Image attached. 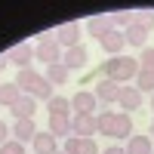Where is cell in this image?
<instances>
[{"label":"cell","mask_w":154,"mask_h":154,"mask_svg":"<svg viewBox=\"0 0 154 154\" xmlns=\"http://www.w3.org/2000/svg\"><path fill=\"white\" fill-rule=\"evenodd\" d=\"M120 89H123L120 83H114V80H108V77H102V80L96 83V89H93V93H96V99L102 102V105L108 108L111 102H117V99H120Z\"/></svg>","instance_id":"cell-7"},{"label":"cell","mask_w":154,"mask_h":154,"mask_svg":"<svg viewBox=\"0 0 154 154\" xmlns=\"http://www.w3.org/2000/svg\"><path fill=\"white\" fill-rule=\"evenodd\" d=\"M65 154H99V142L96 139H77V136H71V139H65V148H62Z\"/></svg>","instance_id":"cell-10"},{"label":"cell","mask_w":154,"mask_h":154,"mask_svg":"<svg viewBox=\"0 0 154 154\" xmlns=\"http://www.w3.org/2000/svg\"><path fill=\"white\" fill-rule=\"evenodd\" d=\"M49 136L56 139H71V117H62V114H53L49 117V126H46Z\"/></svg>","instance_id":"cell-14"},{"label":"cell","mask_w":154,"mask_h":154,"mask_svg":"<svg viewBox=\"0 0 154 154\" xmlns=\"http://www.w3.org/2000/svg\"><path fill=\"white\" fill-rule=\"evenodd\" d=\"M46 111H49V117H53V114L71 117V99H65V96H53V99L46 102Z\"/></svg>","instance_id":"cell-22"},{"label":"cell","mask_w":154,"mask_h":154,"mask_svg":"<svg viewBox=\"0 0 154 154\" xmlns=\"http://www.w3.org/2000/svg\"><path fill=\"white\" fill-rule=\"evenodd\" d=\"M6 65H9V59H6V56H0V71H3Z\"/></svg>","instance_id":"cell-32"},{"label":"cell","mask_w":154,"mask_h":154,"mask_svg":"<svg viewBox=\"0 0 154 154\" xmlns=\"http://www.w3.org/2000/svg\"><path fill=\"white\" fill-rule=\"evenodd\" d=\"M114 139H130L133 136V117L126 111H117L114 114V130H111Z\"/></svg>","instance_id":"cell-15"},{"label":"cell","mask_w":154,"mask_h":154,"mask_svg":"<svg viewBox=\"0 0 154 154\" xmlns=\"http://www.w3.org/2000/svg\"><path fill=\"white\" fill-rule=\"evenodd\" d=\"M133 25L151 31V28H154V9H136V12H133Z\"/></svg>","instance_id":"cell-26"},{"label":"cell","mask_w":154,"mask_h":154,"mask_svg":"<svg viewBox=\"0 0 154 154\" xmlns=\"http://www.w3.org/2000/svg\"><path fill=\"white\" fill-rule=\"evenodd\" d=\"M6 136H12V130L6 126V120H0V145H6V142H9Z\"/></svg>","instance_id":"cell-30"},{"label":"cell","mask_w":154,"mask_h":154,"mask_svg":"<svg viewBox=\"0 0 154 154\" xmlns=\"http://www.w3.org/2000/svg\"><path fill=\"white\" fill-rule=\"evenodd\" d=\"M151 136H154V120H151Z\"/></svg>","instance_id":"cell-34"},{"label":"cell","mask_w":154,"mask_h":154,"mask_svg":"<svg viewBox=\"0 0 154 154\" xmlns=\"http://www.w3.org/2000/svg\"><path fill=\"white\" fill-rule=\"evenodd\" d=\"M105 154H126V148H120V145H111V148H105Z\"/></svg>","instance_id":"cell-31"},{"label":"cell","mask_w":154,"mask_h":154,"mask_svg":"<svg viewBox=\"0 0 154 154\" xmlns=\"http://www.w3.org/2000/svg\"><path fill=\"white\" fill-rule=\"evenodd\" d=\"M71 111H74V114H96V111H99V99H96V93L80 89V93L71 99Z\"/></svg>","instance_id":"cell-9"},{"label":"cell","mask_w":154,"mask_h":154,"mask_svg":"<svg viewBox=\"0 0 154 154\" xmlns=\"http://www.w3.org/2000/svg\"><path fill=\"white\" fill-rule=\"evenodd\" d=\"M108 19H111V28L114 31H126V28H130V25H133V12L130 9H114V12H108Z\"/></svg>","instance_id":"cell-24"},{"label":"cell","mask_w":154,"mask_h":154,"mask_svg":"<svg viewBox=\"0 0 154 154\" xmlns=\"http://www.w3.org/2000/svg\"><path fill=\"white\" fill-rule=\"evenodd\" d=\"M12 111V117L16 120H34V111H37V99H31V96H22L16 105L9 108Z\"/></svg>","instance_id":"cell-13"},{"label":"cell","mask_w":154,"mask_h":154,"mask_svg":"<svg viewBox=\"0 0 154 154\" xmlns=\"http://www.w3.org/2000/svg\"><path fill=\"white\" fill-rule=\"evenodd\" d=\"M86 31L102 40V37H105L108 31H114V28H111V19H108V16H89V19H86Z\"/></svg>","instance_id":"cell-17"},{"label":"cell","mask_w":154,"mask_h":154,"mask_svg":"<svg viewBox=\"0 0 154 154\" xmlns=\"http://www.w3.org/2000/svg\"><path fill=\"white\" fill-rule=\"evenodd\" d=\"M12 136H16V142H34V136H37V126L34 120H16L12 123Z\"/></svg>","instance_id":"cell-16"},{"label":"cell","mask_w":154,"mask_h":154,"mask_svg":"<svg viewBox=\"0 0 154 154\" xmlns=\"http://www.w3.org/2000/svg\"><path fill=\"white\" fill-rule=\"evenodd\" d=\"M136 89L139 93H154V71H139V77H136Z\"/></svg>","instance_id":"cell-27"},{"label":"cell","mask_w":154,"mask_h":154,"mask_svg":"<svg viewBox=\"0 0 154 154\" xmlns=\"http://www.w3.org/2000/svg\"><path fill=\"white\" fill-rule=\"evenodd\" d=\"M151 111H154V93H151Z\"/></svg>","instance_id":"cell-33"},{"label":"cell","mask_w":154,"mask_h":154,"mask_svg":"<svg viewBox=\"0 0 154 154\" xmlns=\"http://www.w3.org/2000/svg\"><path fill=\"white\" fill-rule=\"evenodd\" d=\"M139 65H142L145 71H154V46H145L142 56H139Z\"/></svg>","instance_id":"cell-28"},{"label":"cell","mask_w":154,"mask_h":154,"mask_svg":"<svg viewBox=\"0 0 154 154\" xmlns=\"http://www.w3.org/2000/svg\"><path fill=\"white\" fill-rule=\"evenodd\" d=\"M6 59H9V65H16L19 71L22 68H31V59H34V46L31 43H16L6 53Z\"/></svg>","instance_id":"cell-8"},{"label":"cell","mask_w":154,"mask_h":154,"mask_svg":"<svg viewBox=\"0 0 154 154\" xmlns=\"http://www.w3.org/2000/svg\"><path fill=\"white\" fill-rule=\"evenodd\" d=\"M102 49H105V53L114 59V56H120L123 53V46H126V37H123V31H108L105 37H102Z\"/></svg>","instance_id":"cell-12"},{"label":"cell","mask_w":154,"mask_h":154,"mask_svg":"<svg viewBox=\"0 0 154 154\" xmlns=\"http://www.w3.org/2000/svg\"><path fill=\"white\" fill-rule=\"evenodd\" d=\"M25 93L16 86V83H0V105H6V108H12L16 102L22 99Z\"/></svg>","instance_id":"cell-20"},{"label":"cell","mask_w":154,"mask_h":154,"mask_svg":"<svg viewBox=\"0 0 154 154\" xmlns=\"http://www.w3.org/2000/svg\"><path fill=\"white\" fill-rule=\"evenodd\" d=\"M105 77L114 83H130L139 77V71H142V65H139V59H130V56H114L105 62Z\"/></svg>","instance_id":"cell-2"},{"label":"cell","mask_w":154,"mask_h":154,"mask_svg":"<svg viewBox=\"0 0 154 154\" xmlns=\"http://www.w3.org/2000/svg\"><path fill=\"white\" fill-rule=\"evenodd\" d=\"M0 154H25V145L16 142V139H9L6 145H0Z\"/></svg>","instance_id":"cell-29"},{"label":"cell","mask_w":154,"mask_h":154,"mask_svg":"<svg viewBox=\"0 0 154 154\" xmlns=\"http://www.w3.org/2000/svg\"><path fill=\"white\" fill-rule=\"evenodd\" d=\"M56 154H65V151H56Z\"/></svg>","instance_id":"cell-35"},{"label":"cell","mask_w":154,"mask_h":154,"mask_svg":"<svg viewBox=\"0 0 154 154\" xmlns=\"http://www.w3.org/2000/svg\"><path fill=\"white\" fill-rule=\"evenodd\" d=\"M68 68L65 65H62V62H56V65H46V71H43V77H46V80L49 83H53V86H62V83H68Z\"/></svg>","instance_id":"cell-19"},{"label":"cell","mask_w":154,"mask_h":154,"mask_svg":"<svg viewBox=\"0 0 154 154\" xmlns=\"http://www.w3.org/2000/svg\"><path fill=\"white\" fill-rule=\"evenodd\" d=\"M31 151L34 154H56V136H49V133H37L34 136V142H31Z\"/></svg>","instance_id":"cell-18"},{"label":"cell","mask_w":154,"mask_h":154,"mask_svg":"<svg viewBox=\"0 0 154 154\" xmlns=\"http://www.w3.org/2000/svg\"><path fill=\"white\" fill-rule=\"evenodd\" d=\"M62 65H65L68 71H83V68L89 65V53H86V46L80 43V46L65 49V56H62Z\"/></svg>","instance_id":"cell-5"},{"label":"cell","mask_w":154,"mask_h":154,"mask_svg":"<svg viewBox=\"0 0 154 154\" xmlns=\"http://www.w3.org/2000/svg\"><path fill=\"white\" fill-rule=\"evenodd\" d=\"M114 114H117V111H108V108L96 114V133L111 136V130H114Z\"/></svg>","instance_id":"cell-23"},{"label":"cell","mask_w":154,"mask_h":154,"mask_svg":"<svg viewBox=\"0 0 154 154\" xmlns=\"http://www.w3.org/2000/svg\"><path fill=\"white\" fill-rule=\"evenodd\" d=\"M126 154H154V145H151V139H148V136H130Z\"/></svg>","instance_id":"cell-21"},{"label":"cell","mask_w":154,"mask_h":154,"mask_svg":"<svg viewBox=\"0 0 154 154\" xmlns=\"http://www.w3.org/2000/svg\"><path fill=\"white\" fill-rule=\"evenodd\" d=\"M123 37H126V43H130V46H142V49H145L148 31H145V28H139V25H130V28L123 31Z\"/></svg>","instance_id":"cell-25"},{"label":"cell","mask_w":154,"mask_h":154,"mask_svg":"<svg viewBox=\"0 0 154 154\" xmlns=\"http://www.w3.org/2000/svg\"><path fill=\"white\" fill-rule=\"evenodd\" d=\"M117 105H120V111H126V114H130V111H139V108H142V93H139L136 86H123Z\"/></svg>","instance_id":"cell-11"},{"label":"cell","mask_w":154,"mask_h":154,"mask_svg":"<svg viewBox=\"0 0 154 154\" xmlns=\"http://www.w3.org/2000/svg\"><path fill=\"white\" fill-rule=\"evenodd\" d=\"M62 46L56 43V37H40V43L34 46V59L43 62V65H56V62H62Z\"/></svg>","instance_id":"cell-3"},{"label":"cell","mask_w":154,"mask_h":154,"mask_svg":"<svg viewBox=\"0 0 154 154\" xmlns=\"http://www.w3.org/2000/svg\"><path fill=\"white\" fill-rule=\"evenodd\" d=\"M71 136L93 139L96 136V114H74L71 117Z\"/></svg>","instance_id":"cell-4"},{"label":"cell","mask_w":154,"mask_h":154,"mask_svg":"<svg viewBox=\"0 0 154 154\" xmlns=\"http://www.w3.org/2000/svg\"><path fill=\"white\" fill-rule=\"evenodd\" d=\"M56 43L59 46H80V25L77 22H65V25H59L56 28Z\"/></svg>","instance_id":"cell-6"},{"label":"cell","mask_w":154,"mask_h":154,"mask_svg":"<svg viewBox=\"0 0 154 154\" xmlns=\"http://www.w3.org/2000/svg\"><path fill=\"white\" fill-rule=\"evenodd\" d=\"M16 86L22 89L25 96H31V99H40V102L53 99V83H49L43 74H37L34 68H22L16 74Z\"/></svg>","instance_id":"cell-1"}]
</instances>
